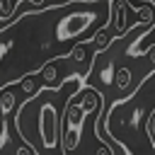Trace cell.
<instances>
[{"mask_svg":"<svg viewBox=\"0 0 155 155\" xmlns=\"http://www.w3.org/2000/svg\"><path fill=\"white\" fill-rule=\"evenodd\" d=\"M99 2L63 0L29 10L0 29V90L19 85L56 58H70L78 44L99 31Z\"/></svg>","mask_w":155,"mask_h":155,"instance_id":"6da1fadb","label":"cell"},{"mask_svg":"<svg viewBox=\"0 0 155 155\" xmlns=\"http://www.w3.org/2000/svg\"><path fill=\"white\" fill-rule=\"evenodd\" d=\"M65 78L58 87L44 85L34 94H29L15 111V128L22 136L24 145L34 150V155H68L63 150V109L56 97L63 92Z\"/></svg>","mask_w":155,"mask_h":155,"instance_id":"7a4b0ae2","label":"cell"},{"mask_svg":"<svg viewBox=\"0 0 155 155\" xmlns=\"http://www.w3.org/2000/svg\"><path fill=\"white\" fill-rule=\"evenodd\" d=\"M102 107H104V94L97 87L75 90L65 99V109H63V150L65 153L78 148L82 126H85V116L87 114L102 116Z\"/></svg>","mask_w":155,"mask_h":155,"instance_id":"3957f363","label":"cell"},{"mask_svg":"<svg viewBox=\"0 0 155 155\" xmlns=\"http://www.w3.org/2000/svg\"><path fill=\"white\" fill-rule=\"evenodd\" d=\"M114 78H116V80H114V87H116L119 92H124V90H128V85H131V80H133V73H131L128 65H121Z\"/></svg>","mask_w":155,"mask_h":155,"instance_id":"277c9868","label":"cell"},{"mask_svg":"<svg viewBox=\"0 0 155 155\" xmlns=\"http://www.w3.org/2000/svg\"><path fill=\"white\" fill-rule=\"evenodd\" d=\"M41 78H44V82H46V85H51V87H58V85L63 82V80H58V65H56V61H53V63H48V65H44Z\"/></svg>","mask_w":155,"mask_h":155,"instance_id":"5b68a950","label":"cell"},{"mask_svg":"<svg viewBox=\"0 0 155 155\" xmlns=\"http://www.w3.org/2000/svg\"><path fill=\"white\" fill-rule=\"evenodd\" d=\"M12 109H15V94L10 90H2V94H0V114L7 116Z\"/></svg>","mask_w":155,"mask_h":155,"instance_id":"8992f818","label":"cell"},{"mask_svg":"<svg viewBox=\"0 0 155 155\" xmlns=\"http://www.w3.org/2000/svg\"><path fill=\"white\" fill-rule=\"evenodd\" d=\"M19 87H22V92H24V94H34V92L39 90V82H36V78L31 75V78H24V80L19 82Z\"/></svg>","mask_w":155,"mask_h":155,"instance_id":"52a82bcc","label":"cell"},{"mask_svg":"<svg viewBox=\"0 0 155 155\" xmlns=\"http://www.w3.org/2000/svg\"><path fill=\"white\" fill-rule=\"evenodd\" d=\"M87 58V44H78L75 48H73V53H70V61H75V63H82Z\"/></svg>","mask_w":155,"mask_h":155,"instance_id":"ba28073f","label":"cell"},{"mask_svg":"<svg viewBox=\"0 0 155 155\" xmlns=\"http://www.w3.org/2000/svg\"><path fill=\"white\" fill-rule=\"evenodd\" d=\"M7 143V124H5V116H0V150L5 148Z\"/></svg>","mask_w":155,"mask_h":155,"instance_id":"9c48e42d","label":"cell"},{"mask_svg":"<svg viewBox=\"0 0 155 155\" xmlns=\"http://www.w3.org/2000/svg\"><path fill=\"white\" fill-rule=\"evenodd\" d=\"M15 155H34V150H31L29 145H17V150H15Z\"/></svg>","mask_w":155,"mask_h":155,"instance_id":"30bf717a","label":"cell"},{"mask_svg":"<svg viewBox=\"0 0 155 155\" xmlns=\"http://www.w3.org/2000/svg\"><path fill=\"white\" fill-rule=\"evenodd\" d=\"M148 58L153 61V68H155V44H153V46L148 48Z\"/></svg>","mask_w":155,"mask_h":155,"instance_id":"8fae6325","label":"cell"},{"mask_svg":"<svg viewBox=\"0 0 155 155\" xmlns=\"http://www.w3.org/2000/svg\"><path fill=\"white\" fill-rule=\"evenodd\" d=\"M90 2H99V0H90Z\"/></svg>","mask_w":155,"mask_h":155,"instance_id":"7c38bea8","label":"cell"},{"mask_svg":"<svg viewBox=\"0 0 155 155\" xmlns=\"http://www.w3.org/2000/svg\"><path fill=\"white\" fill-rule=\"evenodd\" d=\"M145 2H150V0H145Z\"/></svg>","mask_w":155,"mask_h":155,"instance_id":"4fadbf2b","label":"cell"}]
</instances>
